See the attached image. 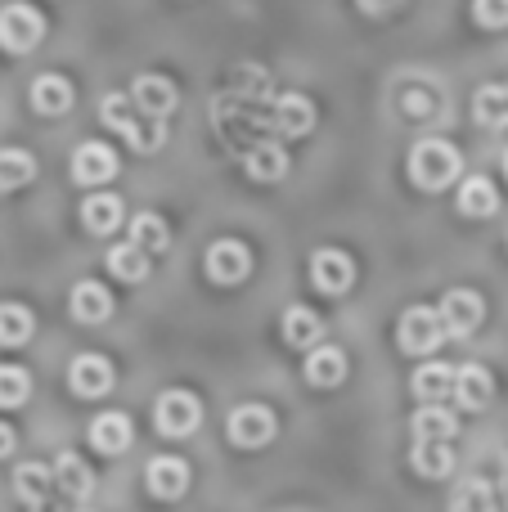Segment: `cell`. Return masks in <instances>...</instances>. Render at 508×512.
Returning a JSON list of instances; mask_svg holds the SVG:
<instances>
[{
  "mask_svg": "<svg viewBox=\"0 0 508 512\" xmlns=\"http://www.w3.org/2000/svg\"><path fill=\"white\" fill-rule=\"evenodd\" d=\"M54 490V468L45 463H18L14 468V495L23 499V508H41Z\"/></svg>",
  "mask_w": 508,
  "mask_h": 512,
  "instance_id": "24",
  "label": "cell"
},
{
  "mask_svg": "<svg viewBox=\"0 0 508 512\" xmlns=\"http://www.w3.org/2000/svg\"><path fill=\"white\" fill-rule=\"evenodd\" d=\"M473 18L482 27H508V0H473Z\"/></svg>",
  "mask_w": 508,
  "mask_h": 512,
  "instance_id": "37",
  "label": "cell"
},
{
  "mask_svg": "<svg viewBox=\"0 0 508 512\" xmlns=\"http://www.w3.org/2000/svg\"><path fill=\"white\" fill-rule=\"evenodd\" d=\"M279 328H284V342L297 346V351H315V342L324 337V324H320V315H315L311 306H288Z\"/></svg>",
  "mask_w": 508,
  "mask_h": 512,
  "instance_id": "25",
  "label": "cell"
},
{
  "mask_svg": "<svg viewBox=\"0 0 508 512\" xmlns=\"http://www.w3.org/2000/svg\"><path fill=\"white\" fill-rule=\"evenodd\" d=\"M198 423H203V405H198V396L185 391V387L162 391L158 405H153V427H158L167 441H185V436H194Z\"/></svg>",
  "mask_w": 508,
  "mask_h": 512,
  "instance_id": "3",
  "label": "cell"
},
{
  "mask_svg": "<svg viewBox=\"0 0 508 512\" xmlns=\"http://www.w3.org/2000/svg\"><path fill=\"white\" fill-rule=\"evenodd\" d=\"M347 378V351L342 346H315L306 351V382L311 387H338Z\"/></svg>",
  "mask_w": 508,
  "mask_h": 512,
  "instance_id": "22",
  "label": "cell"
},
{
  "mask_svg": "<svg viewBox=\"0 0 508 512\" xmlns=\"http://www.w3.org/2000/svg\"><path fill=\"white\" fill-rule=\"evenodd\" d=\"M108 315H113V292L99 279H81L72 288V319L77 324H104Z\"/></svg>",
  "mask_w": 508,
  "mask_h": 512,
  "instance_id": "18",
  "label": "cell"
},
{
  "mask_svg": "<svg viewBox=\"0 0 508 512\" xmlns=\"http://www.w3.org/2000/svg\"><path fill=\"white\" fill-rule=\"evenodd\" d=\"M495 207H500V194H495V185L486 176H468L459 185V212L464 216L482 221V216H495Z\"/></svg>",
  "mask_w": 508,
  "mask_h": 512,
  "instance_id": "27",
  "label": "cell"
},
{
  "mask_svg": "<svg viewBox=\"0 0 508 512\" xmlns=\"http://www.w3.org/2000/svg\"><path fill=\"white\" fill-rule=\"evenodd\" d=\"M455 378H459V369H450V364H423L419 373H414V396L419 400H428V405H437V400H446V396H455Z\"/></svg>",
  "mask_w": 508,
  "mask_h": 512,
  "instance_id": "26",
  "label": "cell"
},
{
  "mask_svg": "<svg viewBox=\"0 0 508 512\" xmlns=\"http://www.w3.org/2000/svg\"><path fill=\"white\" fill-rule=\"evenodd\" d=\"M32 328H36V319L27 306H18V301H5V306H0V346L32 342Z\"/></svg>",
  "mask_w": 508,
  "mask_h": 512,
  "instance_id": "33",
  "label": "cell"
},
{
  "mask_svg": "<svg viewBox=\"0 0 508 512\" xmlns=\"http://www.w3.org/2000/svg\"><path fill=\"white\" fill-rule=\"evenodd\" d=\"M36 176V158L23 149H0V194H14V189L32 185Z\"/></svg>",
  "mask_w": 508,
  "mask_h": 512,
  "instance_id": "31",
  "label": "cell"
},
{
  "mask_svg": "<svg viewBox=\"0 0 508 512\" xmlns=\"http://www.w3.org/2000/svg\"><path fill=\"white\" fill-rule=\"evenodd\" d=\"M54 486H59V495H68V499H86L90 490H95V472L86 468V459L81 454H72V450H63L59 459H54Z\"/></svg>",
  "mask_w": 508,
  "mask_h": 512,
  "instance_id": "20",
  "label": "cell"
},
{
  "mask_svg": "<svg viewBox=\"0 0 508 512\" xmlns=\"http://www.w3.org/2000/svg\"><path fill=\"white\" fill-rule=\"evenodd\" d=\"M243 171H248L257 185H275V180H284V171H288V153L279 149L275 140H261L243 153Z\"/></svg>",
  "mask_w": 508,
  "mask_h": 512,
  "instance_id": "19",
  "label": "cell"
},
{
  "mask_svg": "<svg viewBox=\"0 0 508 512\" xmlns=\"http://www.w3.org/2000/svg\"><path fill=\"white\" fill-rule=\"evenodd\" d=\"M135 441V427L122 409H108V414H95L90 418V445L99 454H126Z\"/></svg>",
  "mask_w": 508,
  "mask_h": 512,
  "instance_id": "15",
  "label": "cell"
},
{
  "mask_svg": "<svg viewBox=\"0 0 508 512\" xmlns=\"http://www.w3.org/2000/svg\"><path fill=\"white\" fill-rule=\"evenodd\" d=\"M410 427H414V441H450L459 432V418L441 405H423Z\"/></svg>",
  "mask_w": 508,
  "mask_h": 512,
  "instance_id": "29",
  "label": "cell"
},
{
  "mask_svg": "<svg viewBox=\"0 0 508 512\" xmlns=\"http://www.w3.org/2000/svg\"><path fill=\"white\" fill-rule=\"evenodd\" d=\"M504 176H508V153H504Z\"/></svg>",
  "mask_w": 508,
  "mask_h": 512,
  "instance_id": "41",
  "label": "cell"
},
{
  "mask_svg": "<svg viewBox=\"0 0 508 512\" xmlns=\"http://www.w3.org/2000/svg\"><path fill=\"white\" fill-rule=\"evenodd\" d=\"M131 99L140 104V113L162 117V122H171V113H176V104H180L176 86H171L167 77H158V72H140L131 86Z\"/></svg>",
  "mask_w": 508,
  "mask_h": 512,
  "instance_id": "14",
  "label": "cell"
},
{
  "mask_svg": "<svg viewBox=\"0 0 508 512\" xmlns=\"http://www.w3.org/2000/svg\"><path fill=\"white\" fill-rule=\"evenodd\" d=\"M410 468L428 481H441V477L455 472V450H450V441H414Z\"/></svg>",
  "mask_w": 508,
  "mask_h": 512,
  "instance_id": "23",
  "label": "cell"
},
{
  "mask_svg": "<svg viewBox=\"0 0 508 512\" xmlns=\"http://www.w3.org/2000/svg\"><path fill=\"white\" fill-rule=\"evenodd\" d=\"M473 113H477V122L491 126V131L508 126V81H495V86H482V90H477Z\"/></svg>",
  "mask_w": 508,
  "mask_h": 512,
  "instance_id": "30",
  "label": "cell"
},
{
  "mask_svg": "<svg viewBox=\"0 0 508 512\" xmlns=\"http://www.w3.org/2000/svg\"><path fill=\"white\" fill-rule=\"evenodd\" d=\"M275 432H279V423L266 405H239L230 414V423H225V436L239 450H261V445L275 441Z\"/></svg>",
  "mask_w": 508,
  "mask_h": 512,
  "instance_id": "6",
  "label": "cell"
},
{
  "mask_svg": "<svg viewBox=\"0 0 508 512\" xmlns=\"http://www.w3.org/2000/svg\"><path fill=\"white\" fill-rule=\"evenodd\" d=\"M401 108L414 122H428V117L441 113V90L432 86V81H410V86L401 90Z\"/></svg>",
  "mask_w": 508,
  "mask_h": 512,
  "instance_id": "34",
  "label": "cell"
},
{
  "mask_svg": "<svg viewBox=\"0 0 508 512\" xmlns=\"http://www.w3.org/2000/svg\"><path fill=\"white\" fill-rule=\"evenodd\" d=\"M45 36V18L36 14L32 5H23V0H14V5L0 9V45H5L9 54H27L36 50Z\"/></svg>",
  "mask_w": 508,
  "mask_h": 512,
  "instance_id": "5",
  "label": "cell"
},
{
  "mask_svg": "<svg viewBox=\"0 0 508 512\" xmlns=\"http://www.w3.org/2000/svg\"><path fill=\"white\" fill-rule=\"evenodd\" d=\"M113 176H117V153L108 144L99 140L77 144V153H72V180L77 185H108Z\"/></svg>",
  "mask_w": 508,
  "mask_h": 512,
  "instance_id": "12",
  "label": "cell"
},
{
  "mask_svg": "<svg viewBox=\"0 0 508 512\" xmlns=\"http://www.w3.org/2000/svg\"><path fill=\"white\" fill-rule=\"evenodd\" d=\"M360 9H365V14H392V9H401L405 0H356Z\"/></svg>",
  "mask_w": 508,
  "mask_h": 512,
  "instance_id": "38",
  "label": "cell"
},
{
  "mask_svg": "<svg viewBox=\"0 0 508 512\" xmlns=\"http://www.w3.org/2000/svg\"><path fill=\"white\" fill-rule=\"evenodd\" d=\"M270 126H275V135H284V140L311 135L315 131V104L306 95H279L275 104H270Z\"/></svg>",
  "mask_w": 508,
  "mask_h": 512,
  "instance_id": "13",
  "label": "cell"
},
{
  "mask_svg": "<svg viewBox=\"0 0 508 512\" xmlns=\"http://www.w3.org/2000/svg\"><path fill=\"white\" fill-rule=\"evenodd\" d=\"M464 171V158L450 140H419L410 153V180L423 189V194H441L450 189Z\"/></svg>",
  "mask_w": 508,
  "mask_h": 512,
  "instance_id": "2",
  "label": "cell"
},
{
  "mask_svg": "<svg viewBox=\"0 0 508 512\" xmlns=\"http://www.w3.org/2000/svg\"><path fill=\"white\" fill-rule=\"evenodd\" d=\"M144 486H149L153 499L176 504V499L189 495V463L176 459V454H158V459H149V468H144Z\"/></svg>",
  "mask_w": 508,
  "mask_h": 512,
  "instance_id": "9",
  "label": "cell"
},
{
  "mask_svg": "<svg viewBox=\"0 0 508 512\" xmlns=\"http://www.w3.org/2000/svg\"><path fill=\"white\" fill-rule=\"evenodd\" d=\"M203 265H207V279H212V283L234 288V283H243L252 274V252L243 248L239 239H216L212 248H207Z\"/></svg>",
  "mask_w": 508,
  "mask_h": 512,
  "instance_id": "7",
  "label": "cell"
},
{
  "mask_svg": "<svg viewBox=\"0 0 508 512\" xmlns=\"http://www.w3.org/2000/svg\"><path fill=\"white\" fill-rule=\"evenodd\" d=\"M500 495H495L486 481H464V486L450 495V512H500Z\"/></svg>",
  "mask_w": 508,
  "mask_h": 512,
  "instance_id": "35",
  "label": "cell"
},
{
  "mask_svg": "<svg viewBox=\"0 0 508 512\" xmlns=\"http://www.w3.org/2000/svg\"><path fill=\"white\" fill-rule=\"evenodd\" d=\"M113 382H117V373H113V364H108V355L86 351L68 364V387L77 391L81 400H104L108 391H113Z\"/></svg>",
  "mask_w": 508,
  "mask_h": 512,
  "instance_id": "8",
  "label": "cell"
},
{
  "mask_svg": "<svg viewBox=\"0 0 508 512\" xmlns=\"http://www.w3.org/2000/svg\"><path fill=\"white\" fill-rule=\"evenodd\" d=\"M311 283L324 297H342V292L356 283V261L338 248H320L311 256Z\"/></svg>",
  "mask_w": 508,
  "mask_h": 512,
  "instance_id": "11",
  "label": "cell"
},
{
  "mask_svg": "<svg viewBox=\"0 0 508 512\" xmlns=\"http://www.w3.org/2000/svg\"><path fill=\"white\" fill-rule=\"evenodd\" d=\"M72 512H95V508H72Z\"/></svg>",
  "mask_w": 508,
  "mask_h": 512,
  "instance_id": "42",
  "label": "cell"
},
{
  "mask_svg": "<svg viewBox=\"0 0 508 512\" xmlns=\"http://www.w3.org/2000/svg\"><path fill=\"white\" fill-rule=\"evenodd\" d=\"M32 108L41 117H63L72 108V86L68 77H59V72H41V77L32 81Z\"/></svg>",
  "mask_w": 508,
  "mask_h": 512,
  "instance_id": "21",
  "label": "cell"
},
{
  "mask_svg": "<svg viewBox=\"0 0 508 512\" xmlns=\"http://www.w3.org/2000/svg\"><path fill=\"white\" fill-rule=\"evenodd\" d=\"M455 400H459V409H468V414H482V409L495 400V378L482 369V364H464L455 378Z\"/></svg>",
  "mask_w": 508,
  "mask_h": 512,
  "instance_id": "17",
  "label": "cell"
},
{
  "mask_svg": "<svg viewBox=\"0 0 508 512\" xmlns=\"http://www.w3.org/2000/svg\"><path fill=\"white\" fill-rule=\"evenodd\" d=\"M131 243H140L144 252H167L171 248V230H167V221H162L158 212H140V216H131Z\"/></svg>",
  "mask_w": 508,
  "mask_h": 512,
  "instance_id": "32",
  "label": "cell"
},
{
  "mask_svg": "<svg viewBox=\"0 0 508 512\" xmlns=\"http://www.w3.org/2000/svg\"><path fill=\"white\" fill-rule=\"evenodd\" d=\"M504 486H508V450H504Z\"/></svg>",
  "mask_w": 508,
  "mask_h": 512,
  "instance_id": "40",
  "label": "cell"
},
{
  "mask_svg": "<svg viewBox=\"0 0 508 512\" xmlns=\"http://www.w3.org/2000/svg\"><path fill=\"white\" fill-rule=\"evenodd\" d=\"M122 221H126V212H122V198L117 194H90L86 203H81V225H86V234H95V239L117 234Z\"/></svg>",
  "mask_w": 508,
  "mask_h": 512,
  "instance_id": "16",
  "label": "cell"
},
{
  "mask_svg": "<svg viewBox=\"0 0 508 512\" xmlns=\"http://www.w3.org/2000/svg\"><path fill=\"white\" fill-rule=\"evenodd\" d=\"M32 396V378L18 364H0V409H18Z\"/></svg>",
  "mask_w": 508,
  "mask_h": 512,
  "instance_id": "36",
  "label": "cell"
},
{
  "mask_svg": "<svg viewBox=\"0 0 508 512\" xmlns=\"http://www.w3.org/2000/svg\"><path fill=\"white\" fill-rule=\"evenodd\" d=\"M437 310H441V324H446L450 337H473L477 324H482V315H486L482 297H477L473 288H450Z\"/></svg>",
  "mask_w": 508,
  "mask_h": 512,
  "instance_id": "10",
  "label": "cell"
},
{
  "mask_svg": "<svg viewBox=\"0 0 508 512\" xmlns=\"http://www.w3.org/2000/svg\"><path fill=\"white\" fill-rule=\"evenodd\" d=\"M108 270H113L122 283H144L149 270H153V261L140 243H117V248L108 252Z\"/></svg>",
  "mask_w": 508,
  "mask_h": 512,
  "instance_id": "28",
  "label": "cell"
},
{
  "mask_svg": "<svg viewBox=\"0 0 508 512\" xmlns=\"http://www.w3.org/2000/svg\"><path fill=\"white\" fill-rule=\"evenodd\" d=\"M9 454H14V427L0 423V459H9Z\"/></svg>",
  "mask_w": 508,
  "mask_h": 512,
  "instance_id": "39",
  "label": "cell"
},
{
  "mask_svg": "<svg viewBox=\"0 0 508 512\" xmlns=\"http://www.w3.org/2000/svg\"><path fill=\"white\" fill-rule=\"evenodd\" d=\"M99 117H104L108 126H113L117 135H122L126 144H131L135 153H158L162 144H167V131L171 126L162 122V117H149L140 113V104H135L131 95H104V104H99Z\"/></svg>",
  "mask_w": 508,
  "mask_h": 512,
  "instance_id": "1",
  "label": "cell"
},
{
  "mask_svg": "<svg viewBox=\"0 0 508 512\" xmlns=\"http://www.w3.org/2000/svg\"><path fill=\"white\" fill-rule=\"evenodd\" d=\"M446 337L450 333L441 324V310H432V306H410L401 315V324H396V346L405 355H432Z\"/></svg>",
  "mask_w": 508,
  "mask_h": 512,
  "instance_id": "4",
  "label": "cell"
}]
</instances>
